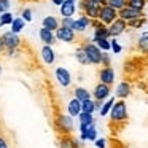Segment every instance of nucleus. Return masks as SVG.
<instances>
[{
    "mask_svg": "<svg viewBox=\"0 0 148 148\" xmlns=\"http://www.w3.org/2000/svg\"><path fill=\"white\" fill-rule=\"evenodd\" d=\"M92 42L96 43L102 51H110V49H112V42H110V38H105V37H97V38H92Z\"/></svg>",
    "mask_w": 148,
    "mask_h": 148,
    "instance_id": "5701e85b",
    "label": "nucleus"
},
{
    "mask_svg": "<svg viewBox=\"0 0 148 148\" xmlns=\"http://www.w3.org/2000/svg\"><path fill=\"white\" fill-rule=\"evenodd\" d=\"M54 127L59 134H72L73 132V116L58 115L54 118Z\"/></svg>",
    "mask_w": 148,
    "mask_h": 148,
    "instance_id": "f03ea898",
    "label": "nucleus"
},
{
    "mask_svg": "<svg viewBox=\"0 0 148 148\" xmlns=\"http://www.w3.org/2000/svg\"><path fill=\"white\" fill-rule=\"evenodd\" d=\"M91 18H88L86 14H81L78 19H75V26H73V30L75 32H84L88 27L91 26Z\"/></svg>",
    "mask_w": 148,
    "mask_h": 148,
    "instance_id": "f3484780",
    "label": "nucleus"
},
{
    "mask_svg": "<svg viewBox=\"0 0 148 148\" xmlns=\"http://www.w3.org/2000/svg\"><path fill=\"white\" fill-rule=\"evenodd\" d=\"M107 5H110V7L115 8L116 11H119V10H123L124 7H127V0H108V3Z\"/></svg>",
    "mask_w": 148,
    "mask_h": 148,
    "instance_id": "2f4dec72",
    "label": "nucleus"
},
{
    "mask_svg": "<svg viewBox=\"0 0 148 148\" xmlns=\"http://www.w3.org/2000/svg\"><path fill=\"white\" fill-rule=\"evenodd\" d=\"M0 148H8V142L0 135Z\"/></svg>",
    "mask_w": 148,
    "mask_h": 148,
    "instance_id": "a19ab883",
    "label": "nucleus"
},
{
    "mask_svg": "<svg viewBox=\"0 0 148 148\" xmlns=\"http://www.w3.org/2000/svg\"><path fill=\"white\" fill-rule=\"evenodd\" d=\"M100 8L102 5L97 2V0H81L80 2V10L83 14H86L91 19H97L100 13Z\"/></svg>",
    "mask_w": 148,
    "mask_h": 148,
    "instance_id": "7ed1b4c3",
    "label": "nucleus"
},
{
    "mask_svg": "<svg viewBox=\"0 0 148 148\" xmlns=\"http://www.w3.org/2000/svg\"><path fill=\"white\" fill-rule=\"evenodd\" d=\"M5 51H7V46H5V42H3V38L0 37V54H2V53H5Z\"/></svg>",
    "mask_w": 148,
    "mask_h": 148,
    "instance_id": "ea45409f",
    "label": "nucleus"
},
{
    "mask_svg": "<svg viewBox=\"0 0 148 148\" xmlns=\"http://www.w3.org/2000/svg\"><path fill=\"white\" fill-rule=\"evenodd\" d=\"M24 26H26V21H24L23 18H14L13 23H11V32L19 34L21 30L24 29Z\"/></svg>",
    "mask_w": 148,
    "mask_h": 148,
    "instance_id": "bb28decb",
    "label": "nucleus"
},
{
    "mask_svg": "<svg viewBox=\"0 0 148 148\" xmlns=\"http://www.w3.org/2000/svg\"><path fill=\"white\" fill-rule=\"evenodd\" d=\"M137 49L142 53V54L148 56V34H145V35H142L140 38H138V42H137Z\"/></svg>",
    "mask_w": 148,
    "mask_h": 148,
    "instance_id": "b1692460",
    "label": "nucleus"
},
{
    "mask_svg": "<svg viewBox=\"0 0 148 148\" xmlns=\"http://www.w3.org/2000/svg\"><path fill=\"white\" fill-rule=\"evenodd\" d=\"M38 37H40V40H42L45 45H54L56 43V34L53 32V30H49V29H46V27H43L42 26V29L38 30Z\"/></svg>",
    "mask_w": 148,
    "mask_h": 148,
    "instance_id": "4468645a",
    "label": "nucleus"
},
{
    "mask_svg": "<svg viewBox=\"0 0 148 148\" xmlns=\"http://www.w3.org/2000/svg\"><path fill=\"white\" fill-rule=\"evenodd\" d=\"M59 8H61V16L62 18H67V16L73 18L75 11H77V5H75V2H72V0H64V3Z\"/></svg>",
    "mask_w": 148,
    "mask_h": 148,
    "instance_id": "dca6fc26",
    "label": "nucleus"
},
{
    "mask_svg": "<svg viewBox=\"0 0 148 148\" xmlns=\"http://www.w3.org/2000/svg\"><path fill=\"white\" fill-rule=\"evenodd\" d=\"M102 65L103 67L110 65V54H107V51H103V54H102Z\"/></svg>",
    "mask_w": 148,
    "mask_h": 148,
    "instance_id": "4c0bfd02",
    "label": "nucleus"
},
{
    "mask_svg": "<svg viewBox=\"0 0 148 148\" xmlns=\"http://www.w3.org/2000/svg\"><path fill=\"white\" fill-rule=\"evenodd\" d=\"M80 138L81 140H91V142H96V138H97V129H96V126L94 124H89L86 127V132H81L80 134Z\"/></svg>",
    "mask_w": 148,
    "mask_h": 148,
    "instance_id": "412c9836",
    "label": "nucleus"
},
{
    "mask_svg": "<svg viewBox=\"0 0 148 148\" xmlns=\"http://www.w3.org/2000/svg\"><path fill=\"white\" fill-rule=\"evenodd\" d=\"M21 18H23L26 23H30V21H32V10H30V8H24V10L21 11Z\"/></svg>",
    "mask_w": 148,
    "mask_h": 148,
    "instance_id": "f704fd0d",
    "label": "nucleus"
},
{
    "mask_svg": "<svg viewBox=\"0 0 148 148\" xmlns=\"http://www.w3.org/2000/svg\"><path fill=\"white\" fill-rule=\"evenodd\" d=\"M131 91H132L131 83H127V81H121V83L116 86L115 96L118 97V99H126V97L131 96Z\"/></svg>",
    "mask_w": 148,
    "mask_h": 148,
    "instance_id": "2eb2a0df",
    "label": "nucleus"
},
{
    "mask_svg": "<svg viewBox=\"0 0 148 148\" xmlns=\"http://www.w3.org/2000/svg\"><path fill=\"white\" fill-rule=\"evenodd\" d=\"M67 112H69L70 116L77 118V116L81 113V100H78L77 97H73V99L67 103Z\"/></svg>",
    "mask_w": 148,
    "mask_h": 148,
    "instance_id": "6ab92c4d",
    "label": "nucleus"
},
{
    "mask_svg": "<svg viewBox=\"0 0 148 148\" xmlns=\"http://www.w3.org/2000/svg\"><path fill=\"white\" fill-rule=\"evenodd\" d=\"M96 147L97 148H107V140L105 138H96Z\"/></svg>",
    "mask_w": 148,
    "mask_h": 148,
    "instance_id": "58836bf2",
    "label": "nucleus"
},
{
    "mask_svg": "<svg viewBox=\"0 0 148 148\" xmlns=\"http://www.w3.org/2000/svg\"><path fill=\"white\" fill-rule=\"evenodd\" d=\"M61 26H64V27H69V29H73V26H75V19H73L72 16L62 18V19H61Z\"/></svg>",
    "mask_w": 148,
    "mask_h": 148,
    "instance_id": "72a5a7b5",
    "label": "nucleus"
},
{
    "mask_svg": "<svg viewBox=\"0 0 148 148\" xmlns=\"http://www.w3.org/2000/svg\"><path fill=\"white\" fill-rule=\"evenodd\" d=\"M56 80H58V83L61 84L62 88H69L72 84V75L67 69L58 67L56 69Z\"/></svg>",
    "mask_w": 148,
    "mask_h": 148,
    "instance_id": "9d476101",
    "label": "nucleus"
},
{
    "mask_svg": "<svg viewBox=\"0 0 148 148\" xmlns=\"http://www.w3.org/2000/svg\"><path fill=\"white\" fill-rule=\"evenodd\" d=\"M143 24H145V16L129 21V23H127V27H131V29H140V27H143Z\"/></svg>",
    "mask_w": 148,
    "mask_h": 148,
    "instance_id": "473e14b6",
    "label": "nucleus"
},
{
    "mask_svg": "<svg viewBox=\"0 0 148 148\" xmlns=\"http://www.w3.org/2000/svg\"><path fill=\"white\" fill-rule=\"evenodd\" d=\"M81 112L94 113V112H96V100H92V99L83 100V102H81Z\"/></svg>",
    "mask_w": 148,
    "mask_h": 148,
    "instance_id": "cd10ccee",
    "label": "nucleus"
},
{
    "mask_svg": "<svg viewBox=\"0 0 148 148\" xmlns=\"http://www.w3.org/2000/svg\"><path fill=\"white\" fill-rule=\"evenodd\" d=\"M2 38H3V42H5V46H7V49L19 48V45H21V38L18 37V34L11 32V30L5 32L3 35H2Z\"/></svg>",
    "mask_w": 148,
    "mask_h": 148,
    "instance_id": "9b49d317",
    "label": "nucleus"
},
{
    "mask_svg": "<svg viewBox=\"0 0 148 148\" xmlns=\"http://www.w3.org/2000/svg\"><path fill=\"white\" fill-rule=\"evenodd\" d=\"M110 94H112L110 86L105 83H97L92 89V97L96 100H107L110 97Z\"/></svg>",
    "mask_w": 148,
    "mask_h": 148,
    "instance_id": "6e6552de",
    "label": "nucleus"
},
{
    "mask_svg": "<svg viewBox=\"0 0 148 148\" xmlns=\"http://www.w3.org/2000/svg\"><path fill=\"white\" fill-rule=\"evenodd\" d=\"M147 2H148V0H127V7L143 11V8L147 7Z\"/></svg>",
    "mask_w": 148,
    "mask_h": 148,
    "instance_id": "7c9ffc66",
    "label": "nucleus"
},
{
    "mask_svg": "<svg viewBox=\"0 0 148 148\" xmlns=\"http://www.w3.org/2000/svg\"><path fill=\"white\" fill-rule=\"evenodd\" d=\"M59 148H83V140H77L72 134H59Z\"/></svg>",
    "mask_w": 148,
    "mask_h": 148,
    "instance_id": "423d86ee",
    "label": "nucleus"
},
{
    "mask_svg": "<svg viewBox=\"0 0 148 148\" xmlns=\"http://www.w3.org/2000/svg\"><path fill=\"white\" fill-rule=\"evenodd\" d=\"M129 118L127 115V107H126L124 99H119L113 103L112 110H110V121L112 123H126Z\"/></svg>",
    "mask_w": 148,
    "mask_h": 148,
    "instance_id": "f257e3e1",
    "label": "nucleus"
},
{
    "mask_svg": "<svg viewBox=\"0 0 148 148\" xmlns=\"http://www.w3.org/2000/svg\"><path fill=\"white\" fill-rule=\"evenodd\" d=\"M97 19H99L100 23L110 26L113 21L118 19V11H116L115 8H112L110 5H103V7L100 8V13H99V18H97Z\"/></svg>",
    "mask_w": 148,
    "mask_h": 148,
    "instance_id": "39448f33",
    "label": "nucleus"
},
{
    "mask_svg": "<svg viewBox=\"0 0 148 148\" xmlns=\"http://www.w3.org/2000/svg\"><path fill=\"white\" fill-rule=\"evenodd\" d=\"M83 48H84V51H86L88 58H89L91 64H94V65L102 64V54H103V51L96 45V43H94V42H86V43H83Z\"/></svg>",
    "mask_w": 148,
    "mask_h": 148,
    "instance_id": "20e7f679",
    "label": "nucleus"
},
{
    "mask_svg": "<svg viewBox=\"0 0 148 148\" xmlns=\"http://www.w3.org/2000/svg\"><path fill=\"white\" fill-rule=\"evenodd\" d=\"M51 2H53L54 5H59V7H61L62 3H64V0H51Z\"/></svg>",
    "mask_w": 148,
    "mask_h": 148,
    "instance_id": "79ce46f5",
    "label": "nucleus"
},
{
    "mask_svg": "<svg viewBox=\"0 0 148 148\" xmlns=\"http://www.w3.org/2000/svg\"><path fill=\"white\" fill-rule=\"evenodd\" d=\"M147 34H148V32H147Z\"/></svg>",
    "mask_w": 148,
    "mask_h": 148,
    "instance_id": "de8ad7c7",
    "label": "nucleus"
},
{
    "mask_svg": "<svg viewBox=\"0 0 148 148\" xmlns=\"http://www.w3.org/2000/svg\"><path fill=\"white\" fill-rule=\"evenodd\" d=\"M108 29H110V34H112V37H118V35H121V34H124V30L127 29V23H126L124 19H121V18H118L116 21H113L112 24L108 26Z\"/></svg>",
    "mask_w": 148,
    "mask_h": 148,
    "instance_id": "ddd939ff",
    "label": "nucleus"
},
{
    "mask_svg": "<svg viewBox=\"0 0 148 148\" xmlns=\"http://www.w3.org/2000/svg\"><path fill=\"white\" fill-rule=\"evenodd\" d=\"M118 18H121L126 23H129V21L137 19V18H143V11L135 10V8H131V7H124L123 10L118 11Z\"/></svg>",
    "mask_w": 148,
    "mask_h": 148,
    "instance_id": "0eeeda50",
    "label": "nucleus"
},
{
    "mask_svg": "<svg viewBox=\"0 0 148 148\" xmlns=\"http://www.w3.org/2000/svg\"><path fill=\"white\" fill-rule=\"evenodd\" d=\"M0 73H2V65H0Z\"/></svg>",
    "mask_w": 148,
    "mask_h": 148,
    "instance_id": "a18cd8bd",
    "label": "nucleus"
},
{
    "mask_svg": "<svg viewBox=\"0 0 148 148\" xmlns=\"http://www.w3.org/2000/svg\"><path fill=\"white\" fill-rule=\"evenodd\" d=\"M13 14L10 13V11H7V13H2L0 14V27H5V26H11V23H13Z\"/></svg>",
    "mask_w": 148,
    "mask_h": 148,
    "instance_id": "c756f323",
    "label": "nucleus"
},
{
    "mask_svg": "<svg viewBox=\"0 0 148 148\" xmlns=\"http://www.w3.org/2000/svg\"><path fill=\"white\" fill-rule=\"evenodd\" d=\"M21 2H38V0H21Z\"/></svg>",
    "mask_w": 148,
    "mask_h": 148,
    "instance_id": "c03bdc74",
    "label": "nucleus"
},
{
    "mask_svg": "<svg viewBox=\"0 0 148 148\" xmlns=\"http://www.w3.org/2000/svg\"><path fill=\"white\" fill-rule=\"evenodd\" d=\"M42 26L46 27V29H49V30H53V32H56V30L61 27V21L54 16H46V18H43Z\"/></svg>",
    "mask_w": 148,
    "mask_h": 148,
    "instance_id": "aec40b11",
    "label": "nucleus"
},
{
    "mask_svg": "<svg viewBox=\"0 0 148 148\" xmlns=\"http://www.w3.org/2000/svg\"><path fill=\"white\" fill-rule=\"evenodd\" d=\"M97 2H99V3L102 5V7H103V5H107V3H108V0H97Z\"/></svg>",
    "mask_w": 148,
    "mask_h": 148,
    "instance_id": "37998d69",
    "label": "nucleus"
},
{
    "mask_svg": "<svg viewBox=\"0 0 148 148\" xmlns=\"http://www.w3.org/2000/svg\"><path fill=\"white\" fill-rule=\"evenodd\" d=\"M75 59H77L81 65H89L91 64L89 58H88L86 51H84V48H83V45H81L80 48H77V51H75Z\"/></svg>",
    "mask_w": 148,
    "mask_h": 148,
    "instance_id": "4be33fe9",
    "label": "nucleus"
},
{
    "mask_svg": "<svg viewBox=\"0 0 148 148\" xmlns=\"http://www.w3.org/2000/svg\"><path fill=\"white\" fill-rule=\"evenodd\" d=\"M54 34H56V38H58L59 42H65V43H73L75 42V30L73 29L61 26Z\"/></svg>",
    "mask_w": 148,
    "mask_h": 148,
    "instance_id": "1a4fd4ad",
    "label": "nucleus"
},
{
    "mask_svg": "<svg viewBox=\"0 0 148 148\" xmlns=\"http://www.w3.org/2000/svg\"><path fill=\"white\" fill-rule=\"evenodd\" d=\"M116 100H115V97H108V99L103 102V105H102V108H100V116H107V115H110V110H112V107H113V103H115Z\"/></svg>",
    "mask_w": 148,
    "mask_h": 148,
    "instance_id": "a878e982",
    "label": "nucleus"
},
{
    "mask_svg": "<svg viewBox=\"0 0 148 148\" xmlns=\"http://www.w3.org/2000/svg\"><path fill=\"white\" fill-rule=\"evenodd\" d=\"M73 96L77 97L78 100H88V99H91V92L88 89H84V88H75V91H73Z\"/></svg>",
    "mask_w": 148,
    "mask_h": 148,
    "instance_id": "393cba45",
    "label": "nucleus"
},
{
    "mask_svg": "<svg viewBox=\"0 0 148 148\" xmlns=\"http://www.w3.org/2000/svg\"><path fill=\"white\" fill-rule=\"evenodd\" d=\"M110 42H112V51L115 53V54H119V53L123 51L121 45H119V43L115 40V37H112V40H110Z\"/></svg>",
    "mask_w": 148,
    "mask_h": 148,
    "instance_id": "e433bc0d",
    "label": "nucleus"
},
{
    "mask_svg": "<svg viewBox=\"0 0 148 148\" xmlns=\"http://www.w3.org/2000/svg\"><path fill=\"white\" fill-rule=\"evenodd\" d=\"M10 7H11L10 0H0V14L10 11Z\"/></svg>",
    "mask_w": 148,
    "mask_h": 148,
    "instance_id": "c9c22d12",
    "label": "nucleus"
},
{
    "mask_svg": "<svg viewBox=\"0 0 148 148\" xmlns=\"http://www.w3.org/2000/svg\"><path fill=\"white\" fill-rule=\"evenodd\" d=\"M78 119H80V124H94V116L92 113H86V112H81L80 115H78Z\"/></svg>",
    "mask_w": 148,
    "mask_h": 148,
    "instance_id": "c85d7f7f",
    "label": "nucleus"
},
{
    "mask_svg": "<svg viewBox=\"0 0 148 148\" xmlns=\"http://www.w3.org/2000/svg\"><path fill=\"white\" fill-rule=\"evenodd\" d=\"M99 80H100V83H105L108 86H112L115 83V70L110 65L108 67H102L99 70Z\"/></svg>",
    "mask_w": 148,
    "mask_h": 148,
    "instance_id": "f8f14e48",
    "label": "nucleus"
},
{
    "mask_svg": "<svg viewBox=\"0 0 148 148\" xmlns=\"http://www.w3.org/2000/svg\"><path fill=\"white\" fill-rule=\"evenodd\" d=\"M42 58H43V62H45L46 65L54 64L56 54H54V49L51 48V45H45V46L42 48Z\"/></svg>",
    "mask_w": 148,
    "mask_h": 148,
    "instance_id": "a211bd4d",
    "label": "nucleus"
},
{
    "mask_svg": "<svg viewBox=\"0 0 148 148\" xmlns=\"http://www.w3.org/2000/svg\"><path fill=\"white\" fill-rule=\"evenodd\" d=\"M72 2H75V3H77V0H72Z\"/></svg>",
    "mask_w": 148,
    "mask_h": 148,
    "instance_id": "49530a36",
    "label": "nucleus"
}]
</instances>
